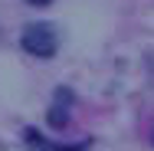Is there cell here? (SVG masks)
Segmentation results:
<instances>
[{"mask_svg":"<svg viewBox=\"0 0 154 151\" xmlns=\"http://www.w3.org/2000/svg\"><path fill=\"white\" fill-rule=\"evenodd\" d=\"M20 43H23V49L30 53V56H39V59H49L56 49H59V33L53 23H30L23 36H20Z\"/></svg>","mask_w":154,"mask_h":151,"instance_id":"obj_1","label":"cell"},{"mask_svg":"<svg viewBox=\"0 0 154 151\" xmlns=\"http://www.w3.org/2000/svg\"><path fill=\"white\" fill-rule=\"evenodd\" d=\"M23 138L30 141L33 148H39V151H85V145H56V141H46L36 128H26V131H23Z\"/></svg>","mask_w":154,"mask_h":151,"instance_id":"obj_2","label":"cell"},{"mask_svg":"<svg viewBox=\"0 0 154 151\" xmlns=\"http://www.w3.org/2000/svg\"><path fill=\"white\" fill-rule=\"evenodd\" d=\"M30 3H36V7H43V3H49V0H30Z\"/></svg>","mask_w":154,"mask_h":151,"instance_id":"obj_3","label":"cell"}]
</instances>
